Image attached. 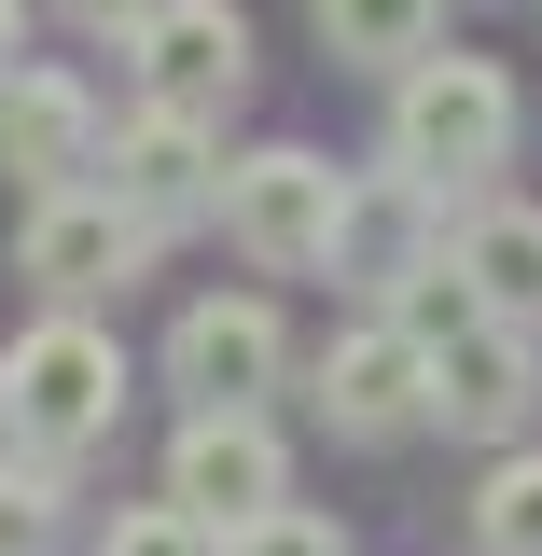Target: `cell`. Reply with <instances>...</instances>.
I'll return each instance as SVG.
<instances>
[{
  "instance_id": "19",
  "label": "cell",
  "mask_w": 542,
  "mask_h": 556,
  "mask_svg": "<svg viewBox=\"0 0 542 556\" xmlns=\"http://www.w3.org/2000/svg\"><path fill=\"white\" fill-rule=\"evenodd\" d=\"M0 84H14V0H0Z\"/></svg>"
},
{
  "instance_id": "12",
  "label": "cell",
  "mask_w": 542,
  "mask_h": 556,
  "mask_svg": "<svg viewBox=\"0 0 542 556\" xmlns=\"http://www.w3.org/2000/svg\"><path fill=\"white\" fill-rule=\"evenodd\" d=\"M459 278H474L487 320H542V208H474V237H459Z\"/></svg>"
},
{
  "instance_id": "10",
  "label": "cell",
  "mask_w": 542,
  "mask_h": 556,
  "mask_svg": "<svg viewBox=\"0 0 542 556\" xmlns=\"http://www.w3.org/2000/svg\"><path fill=\"white\" fill-rule=\"evenodd\" d=\"M431 417L445 431H515L529 417V334L515 320H459L431 348Z\"/></svg>"
},
{
  "instance_id": "8",
  "label": "cell",
  "mask_w": 542,
  "mask_h": 556,
  "mask_svg": "<svg viewBox=\"0 0 542 556\" xmlns=\"http://www.w3.org/2000/svg\"><path fill=\"white\" fill-rule=\"evenodd\" d=\"M98 153H112V139H98V98H84L70 70H14V84H0V167H28L42 195H70Z\"/></svg>"
},
{
  "instance_id": "18",
  "label": "cell",
  "mask_w": 542,
  "mask_h": 556,
  "mask_svg": "<svg viewBox=\"0 0 542 556\" xmlns=\"http://www.w3.org/2000/svg\"><path fill=\"white\" fill-rule=\"evenodd\" d=\"M153 14H167V0H70V28H126V42L153 28Z\"/></svg>"
},
{
  "instance_id": "9",
  "label": "cell",
  "mask_w": 542,
  "mask_h": 556,
  "mask_svg": "<svg viewBox=\"0 0 542 556\" xmlns=\"http://www.w3.org/2000/svg\"><path fill=\"white\" fill-rule=\"evenodd\" d=\"M98 167H112L98 195L126 208V223H181V208H209V195H223V181H209V139H196V112H139V126L112 139Z\"/></svg>"
},
{
  "instance_id": "11",
  "label": "cell",
  "mask_w": 542,
  "mask_h": 556,
  "mask_svg": "<svg viewBox=\"0 0 542 556\" xmlns=\"http://www.w3.org/2000/svg\"><path fill=\"white\" fill-rule=\"evenodd\" d=\"M126 265H139V223L112 195H42L28 208V278L42 292H112Z\"/></svg>"
},
{
  "instance_id": "4",
  "label": "cell",
  "mask_w": 542,
  "mask_h": 556,
  "mask_svg": "<svg viewBox=\"0 0 542 556\" xmlns=\"http://www.w3.org/2000/svg\"><path fill=\"white\" fill-rule=\"evenodd\" d=\"M139 84H153V112H223L251 84V14L237 0H167L139 28Z\"/></svg>"
},
{
  "instance_id": "1",
  "label": "cell",
  "mask_w": 542,
  "mask_h": 556,
  "mask_svg": "<svg viewBox=\"0 0 542 556\" xmlns=\"http://www.w3.org/2000/svg\"><path fill=\"white\" fill-rule=\"evenodd\" d=\"M390 153H404V181H487L515 153V84L487 56H417L390 98Z\"/></svg>"
},
{
  "instance_id": "6",
  "label": "cell",
  "mask_w": 542,
  "mask_h": 556,
  "mask_svg": "<svg viewBox=\"0 0 542 556\" xmlns=\"http://www.w3.org/2000/svg\"><path fill=\"white\" fill-rule=\"evenodd\" d=\"M320 417L335 431H362V445H390V431H417L431 417V348L417 334H348V348H320Z\"/></svg>"
},
{
  "instance_id": "7",
  "label": "cell",
  "mask_w": 542,
  "mask_h": 556,
  "mask_svg": "<svg viewBox=\"0 0 542 556\" xmlns=\"http://www.w3.org/2000/svg\"><path fill=\"white\" fill-rule=\"evenodd\" d=\"M167 376L196 390V417H251L278 390V320H265V306H181Z\"/></svg>"
},
{
  "instance_id": "2",
  "label": "cell",
  "mask_w": 542,
  "mask_h": 556,
  "mask_svg": "<svg viewBox=\"0 0 542 556\" xmlns=\"http://www.w3.org/2000/svg\"><path fill=\"white\" fill-rule=\"evenodd\" d=\"M112 404H126V362H112V334H98V320H42V334L0 362V417L28 431V459L98 445V431H112Z\"/></svg>"
},
{
  "instance_id": "17",
  "label": "cell",
  "mask_w": 542,
  "mask_h": 556,
  "mask_svg": "<svg viewBox=\"0 0 542 556\" xmlns=\"http://www.w3.org/2000/svg\"><path fill=\"white\" fill-rule=\"evenodd\" d=\"M223 556H348L320 515H251V529H223Z\"/></svg>"
},
{
  "instance_id": "15",
  "label": "cell",
  "mask_w": 542,
  "mask_h": 556,
  "mask_svg": "<svg viewBox=\"0 0 542 556\" xmlns=\"http://www.w3.org/2000/svg\"><path fill=\"white\" fill-rule=\"evenodd\" d=\"M0 556H56V459H0Z\"/></svg>"
},
{
  "instance_id": "13",
  "label": "cell",
  "mask_w": 542,
  "mask_h": 556,
  "mask_svg": "<svg viewBox=\"0 0 542 556\" xmlns=\"http://www.w3.org/2000/svg\"><path fill=\"white\" fill-rule=\"evenodd\" d=\"M431 14H445V0H320V42L362 56V70H417L431 56Z\"/></svg>"
},
{
  "instance_id": "14",
  "label": "cell",
  "mask_w": 542,
  "mask_h": 556,
  "mask_svg": "<svg viewBox=\"0 0 542 556\" xmlns=\"http://www.w3.org/2000/svg\"><path fill=\"white\" fill-rule=\"evenodd\" d=\"M474 543H487V556H542V459H501V473H487Z\"/></svg>"
},
{
  "instance_id": "16",
  "label": "cell",
  "mask_w": 542,
  "mask_h": 556,
  "mask_svg": "<svg viewBox=\"0 0 542 556\" xmlns=\"http://www.w3.org/2000/svg\"><path fill=\"white\" fill-rule=\"evenodd\" d=\"M98 556H223V543H209L181 501H153V515H112V543H98Z\"/></svg>"
},
{
  "instance_id": "3",
  "label": "cell",
  "mask_w": 542,
  "mask_h": 556,
  "mask_svg": "<svg viewBox=\"0 0 542 556\" xmlns=\"http://www.w3.org/2000/svg\"><path fill=\"white\" fill-rule=\"evenodd\" d=\"M223 223H237L251 265H335L348 181L320 167V153H251V167H223Z\"/></svg>"
},
{
  "instance_id": "5",
  "label": "cell",
  "mask_w": 542,
  "mask_h": 556,
  "mask_svg": "<svg viewBox=\"0 0 542 556\" xmlns=\"http://www.w3.org/2000/svg\"><path fill=\"white\" fill-rule=\"evenodd\" d=\"M167 501H181L196 529H251V515H278V431H265V417H196L181 459H167Z\"/></svg>"
}]
</instances>
